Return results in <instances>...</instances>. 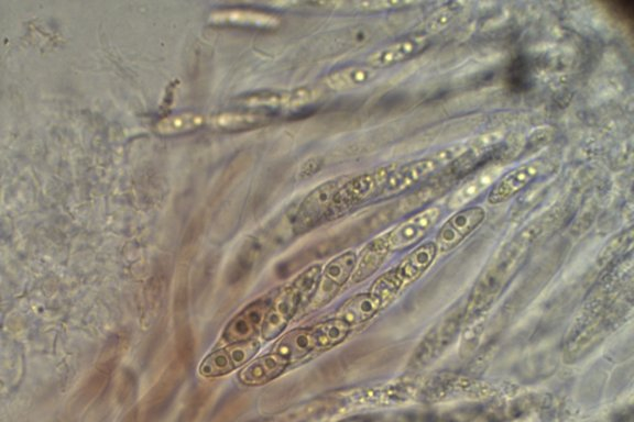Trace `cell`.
Here are the masks:
<instances>
[{"label": "cell", "mask_w": 634, "mask_h": 422, "mask_svg": "<svg viewBox=\"0 0 634 422\" xmlns=\"http://www.w3.org/2000/svg\"><path fill=\"white\" fill-rule=\"evenodd\" d=\"M428 46L429 41L425 38L403 40L371 54L368 64L375 70L389 68V66L410 60Z\"/></svg>", "instance_id": "cell-15"}, {"label": "cell", "mask_w": 634, "mask_h": 422, "mask_svg": "<svg viewBox=\"0 0 634 422\" xmlns=\"http://www.w3.org/2000/svg\"><path fill=\"white\" fill-rule=\"evenodd\" d=\"M486 216V210L480 206L457 211L437 233L435 241L437 253H446L458 247L483 225Z\"/></svg>", "instance_id": "cell-8"}, {"label": "cell", "mask_w": 634, "mask_h": 422, "mask_svg": "<svg viewBox=\"0 0 634 422\" xmlns=\"http://www.w3.org/2000/svg\"><path fill=\"white\" fill-rule=\"evenodd\" d=\"M319 96V91L314 88L301 87L292 91L267 92L249 96L244 99L243 104L247 107L293 109L312 104Z\"/></svg>", "instance_id": "cell-13"}, {"label": "cell", "mask_w": 634, "mask_h": 422, "mask_svg": "<svg viewBox=\"0 0 634 422\" xmlns=\"http://www.w3.org/2000/svg\"><path fill=\"white\" fill-rule=\"evenodd\" d=\"M337 422H380L379 419L375 418L374 416H370V415H358V416H353V417H348L345 418L341 421H337Z\"/></svg>", "instance_id": "cell-28"}, {"label": "cell", "mask_w": 634, "mask_h": 422, "mask_svg": "<svg viewBox=\"0 0 634 422\" xmlns=\"http://www.w3.org/2000/svg\"><path fill=\"white\" fill-rule=\"evenodd\" d=\"M421 387L418 382H398L367 388V390L349 397V402L357 407L399 406L417 399Z\"/></svg>", "instance_id": "cell-9"}, {"label": "cell", "mask_w": 634, "mask_h": 422, "mask_svg": "<svg viewBox=\"0 0 634 422\" xmlns=\"http://www.w3.org/2000/svg\"><path fill=\"white\" fill-rule=\"evenodd\" d=\"M388 254L379 238L371 241L363 250L362 255H360L352 281L357 284L367 280L370 275L376 273L380 265L388 257Z\"/></svg>", "instance_id": "cell-21"}, {"label": "cell", "mask_w": 634, "mask_h": 422, "mask_svg": "<svg viewBox=\"0 0 634 422\" xmlns=\"http://www.w3.org/2000/svg\"><path fill=\"white\" fill-rule=\"evenodd\" d=\"M377 71L370 66H351L326 77L325 84L333 91H348L362 87L375 79Z\"/></svg>", "instance_id": "cell-19"}, {"label": "cell", "mask_w": 634, "mask_h": 422, "mask_svg": "<svg viewBox=\"0 0 634 422\" xmlns=\"http://www.w3.org/2000/svg\"><path fill=\"white\" fill-rule=\"evenodd\" d=\"M454 9L456 8H442L439 11H436V13L430 17L428 22H426V31L436 33L450 26L455 19Z\"/></svg>", "instance_id": "cell-25"}, {"label": "cell", "mask_w": 634, "mask_h": 422, "mask_svg": "<svg viewBox=\"0 0 634 422\" xmlns=\"http://www.w3.org/2000/svg\"><path fill=\"white\" fill-rule=\"evenodd\" d=\"M207 119L201 114L183 113L163 119L158 124L160 135H182L195 131L207 124Z\"/></svg>", "instance_id": "cell-23"}, {"label": "cell", "mask_w": 634, "mask_h": 422, "mask_svg": "<svg viewBox=\"0 0 634 422\" xmlns=\"http://www.w3.org/2000/svg\"><path fill=\"white\" fill-rule=\"evenodd\" d=\"M316 350L312 328L294 329L277 341L273 353L281 355L289 363L297 362Z\"/></svg>", "instance_id": "cell-17"}, {"label": "cell", "mask_w": 634, "mask_h": 422, "mask_svg": "<svg viewBox=\"0 0 634 422\" xmlns=\"http://www.w3.org/2000/svg\"><path fill=\"white\" fill-rule=\"evenodd\" d=\"M351 328L346 321L338 317L313 327L316 350L330 349L342 343L347 338Z\"/></svg>", "instance_id": "cell-22"}, {"label": "cell", "mask_w": 634, "mask_h": 422, "mask_svg": "<svg viewBox=\"0 0 634 422\" xmlns=\"http://www.w3.org/2000/svg\"><path fill=\"white\" fill-rule=\"evenodd\" d=\"M474 147L472 142H462L454 146L442 149L417 161L400 166L393 171L380 194L385 197L400 194L428 179L430 175L445 168L458 158L463 157Z\"/></svg>", "instance_id": "cell-2"}, {"label": "cell", "mask_w": 634, "mask_h": 422, "mask_svg": "<svg viewBox=\"0 0 634 422\" xmlns=\"http://www.w3.org/2000/svg\"><path fill=\"white\" fill-rule=\"evenodd\" d=\"M270 306L266 301H258L247 306L235 316L224 330L223 339L228 344L246 342L253 339L264 325Z\"/></svg>", "instance_id": "cell-12"}, {"label": "cell", "mask_w": 634, "mask_h": 422, "mask_svg": "<svg viewBox=\"0 0 634 422\" xmlns=\"http://www.w3.org/2000/svg\"><path fill=\"white\" fill-rule=\"evenodd\" d=\"M384 307L380 299L373 293L357 295L347 301L340 309L338 318L343 319L349 326H358L373 319Z\"/></svg>", "instance_id": "cell-18"}, {"label": "cell", "mask_w": 634, "mask_h": 422, "mask_svg": "<svg viewBox=\"0 0 634 422\" xmlns=\"http://www.w3.org/2000/svg\"><path fill=\"white\" fill-rule=\"evenodd\" d=\"M289 361L277 353H269L249 363L239 373V381L247 386H261L276 380L288 368Z\"/></svg>", "instance_id": "cell-14"}, {"label": "cell", "mask_w": 634, "mask_h": 422, "mask_svg": "<svg viewBox=\"0 0 634 422\" xmlns=\"http://www.w3.org/2000/svg\"><path fill=\"white\" fill-rule=\"evenodd\" d=\"M544 169V164L540 160L523 163L517 168L502 174L500 179L494 184L488 195L489 205L498 206L509 201V199L530 185Z\"/></svg>", "instance_id": "cell-11"}, {"label": "cell", "mask_w": 634, "mask_h": 422, "mask_svg": "<svg viewBox=\"0 0 634 422\" xmlns=\"http://www.w3.org/2000/svg\"><path fill=\"white\" fill-rule=\"evenodd\" d=\"M323 160L320 158H311L302 163L299 169V179L306 180L310 179V177L314 176L317 172L322 169Z\"/></svg>", "instance_id": "cell-27"}, {"label": "cell", "mask_w": 634, "mask_h": 422, "mask_svg": "<svg viewBox=\"0 0 634 422\" xmlns=\"http://www.w3.org/2000/svg\"><path fill=\"white\" fill-rule=\"evenodd\" d=\"M266 121V117L258 114L225 113L207 119V124L220 130L236 131L264 125Z\"/></svg>", "instance_id": "cell-24"}, {"label": "cell", "mask_w": 634, "mask_h": 422, "mask_svg": "<svg viewBox=\"0 0 634 422\" xmlns=\"http://www.w3.org/2000/svg\"><path fill=\"white\" fill-rule=\"evenodd\" d=\"M259 349L260 344L256 340L228 344L227 347L207 355L199 372L207 379L227 375L247 364Z\"/></svg>", "instance_id": "cell-6"}, {"label": "cell", "mask_w": 634, "mask_h": 422, "mask_svg": "<svg viewBox=\"0 0 634 422\" xmlns=\"http://www.w3.org/2000/svg\"><path fill=\"white\" fill-rule=\"evenodd\" d=\"M504 172L505 169L502 165L493 164L487 166L486 169L478 172L473 179H470L459 188L451 198L450 207L452 209H459L472 203L474 199L482 195L489 187L494 186Z\"/></svg>", "instance_id": "cell-16"}, {"label": "cell", "mask_w": 634, "mask_h": 422, "mask_svg": "<svg viewBox=\"0 0 634 422\" xmlns=\"http://www.w3.org/2000/svg\"><path fill=\"white\" fill-rule=\"evenodd\" d=\"M348 180L349 177H340L323 183L304 198L294 220V231L297 235L311 230L327 215L333 213L335 197Z\"/></svg>", "instance_id": "cell-4"}, {"label": "cell", "mask_w": 634, "mask_h": 422, "mask_svg": "<svg viewBox=\"0 0 634 422\" xmlns=\"http://www.w3.org/2000/svg\"><path fill=\"white\" fill-rule=\"evenodd\" d=\"M395 169V166L389 165L385 166V168H380L376 171L349 179L335 197L333 213L335 209H346L366 201L371 195L381 192L390 174L395 171Z\"/></svg>", "instance_id": "cell-10"}, {"label": "cell", "mask_w": 634, "mask_h": 422, "mask_svg": "<svg viewBox=\"0 0 634 422\" xmlns=\"http://www.w3.org/2000/svg\"><path fill=\"white\" fill-rule=\"evenodd\" d=\"M411 5V3L403 2H357L353 6L360 11H381L387 9H395L403 6Z\"/></svg>", "instance_id": "cell-26"}, {"label": "cell", "mask_w": 634, "mask_h": 422, "mask_svg": "<svg viewBox=\"0 0 634 422\" xmlns=\"http://www.w3.org/2000/svg\"><path fill=\"white\" fill-rule=\"evenodd\" d=\"M436 255L434 242L423 244L411 252L397 268L379 277L370 293L377 296L385 307L430 268Z\"/></svg>", "instance_id": "cell-3"}, {"label": "cell", "mask_w": 634, "mask_h": 422, "mask_svg": "<svg viewBox=\"0 0 634 422\" xmlns=\"http://www.w3.org/2000/svg\"><path fill=\"white\" fill-rule=\"evenodd\" d=\"M321 273V266L313 265L283 288L270 306L264 325H262V337L266 341L278 338L287 328L289 321L298 313V310L305 303L311 302Z\"/></svg>", "instance_id": "cell-1"}, {"label": "cell", "mask_w": 634, "mask_h": 422, "mask_svg": "<svg viewBox=\"0 0 634 422\" xmlns=\"http://www.w3.org/2000/svg\"><path fill=\"white\" fill-rule=\"evenodd\" d=\"M356 265L357 255L354 251H347L327 264L309 303L310 310L320 309L332 302L333 298L353 276Z\"/></svg>", "instance_id": "cell-5"}, {"label": "cell", "mask_w": 634, "mask_h": 422, "mask_svg": "<svg viewBox=\"0 0 634 422\" xmlns=\"http://www.w3.org/2000/svg\"><path fill=\"white\" fill-rule=\"evenodd\" d=\"M211 19L216 24L243 25L257 28H275L280 24L279 19L275 16L250 10L222 11V13L212 15Z\"/></svg>", "instance_id": "cell-20"}, {"label": "cell", "mask_w": 634, "mask_h": 422, "mask_svg": "<svg viewBox=\"0 0 634 422\" xmlns=\"http://www.w3.org/2000/svg\"><path fill=\"white\" fill-rule=\"evenodd\" d=\"M441 209L432 207L402 222L386 235L379 237L388 253L407 249L421 241L441 217Z\"/></svg>", "instance_id": "cell-7"}]
</instances>
